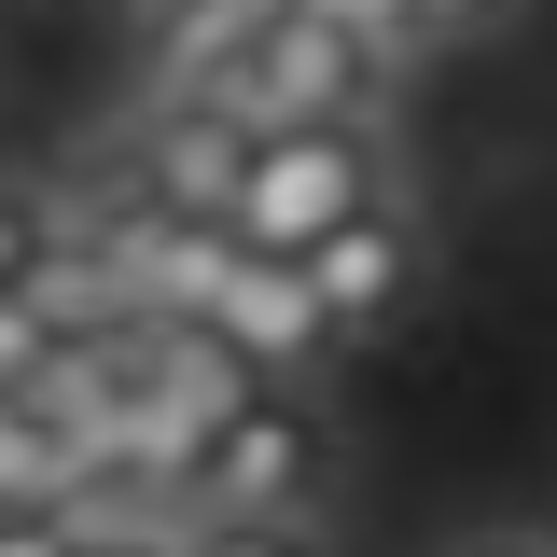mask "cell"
I'll return each instance as SVG.
<instances>
[{"label": "cell", "instance_id": "1", "mask_svg": "<svg viewBox=\"0 0 557 557\" xmlns=\"http://www.w3.org/2000/svg\"><path fill=\"white\" fill-rule=\"evenodd\" d=\"M321 502H335V418L307 405L293 376H251V391H237V405L182 446V474H168V530H182V516L321 530Z\"/></svg>", "mask_w": 557, "mask_h": 557}, {"label": "cell", "instance_id": "2", "mask_svg": "<svg viewBox=\"0 0 557 557\" xmlns=\"http://www.w3.org/2000/svg\"><path fill=\"white\" fill-rule=\"evenodd\" d=\"M391 126H265L251 139V182L223 209V237L237 251H278V265H307L321 237H348L362 209H391Z\"/></svg>", "mask_w": 557, "mask_h": 557}, {"label": "cell", "instance_id": "3", "mask_svg": "<svg viewBox=\"0 0 557 557\" xmlns=\"http://www.w3.org/2000/svg\"><path fill=\"white\" fill-rule=\"evenodd\" d=\"M196 98H223L237 126H391V57H376L362 28H335V14L278 0Z\"/></svg>", "mask_w": 557, "mask_h": 557}, {"label": "cell", "instance_id": "4", "mask_svg": "<svg viewBox=\"0 0 557 557\" xmlns=\"http://www.w3.org/2000/svg\"><path fill=\"white\" fill-rule=\"evenodd\" d=\"M418 293H432V223H418L405 196H391V209H362L348 237H321V251H307V321H321V348L391 335Z\"/></svg>", "mask_w": 557, "mask_h": 557}, {"label": "cell", "instance_id": "5", "mask_svg": "<svg viewBox=\"0 0 557 557\" xmlns=\"http://www.w3.org/2000/svg\"><path fill=\"white\" fill-rule=\"evenodd\" d=\"M251 139H265V126H237L223 98H153V112L126 126V153H112V168H126L153 209L223 223V209H237V182H251Z\"/></svg>", "mask_w": 557, "mask_h": 557}, {"label": "cell", "instance_id": "6", "mask_svg": "<svg viewBox=\"0 0 557 557\" xmlns=\"http://www.w3.org/2000/svg\"><path fill=\"white\" fill-rule=\"evenodd\" d=\"M196 335H223L251 376H293V362H321V321H307V265H278V251H209L196 278Z\"/></svg>", "mask_w": 557, "mask_h": 557}, {"label": "cell", "instance_id": "7", "mask_svg": "<svg viewBox=\"0 0 557 557\" xmlns=\"http://www.w3.org/2000/svg\"><path fill=\"white\" fill-rule=\"evenodd\" d=\"M70 265V196L0 168V307H42V278Z\"/></svg>", "mask_w": 557, "mask_h": 557}, {"label": "cell", "instance_id": "8", "mask_svg": "<svg viewBox=\"0 0 557 557\" xmlns=\"http://www.w3.org/2000/svg\"><path fill=\"white\" fill-rule=\"evenodd\" d=\"M168 557H335L321 530H251V516H182Z\"/></svg>", "mask_w": 557, "mask_h": 557}, {"label": "cell", "instance_id": "9", "mask_svg": "<svg viewBox=\"0 0 557 557\" xmlns=\"http://www.w3.org/2000/svg\"><path fill=\"white\" fill-rule=\"evenodd\" d=\"M516 0H405V28H391V57H460V42H487Z\"/></svg>", "mask_w": 557, "mask_h": 557}, {"label": "cell", "instance_id": "10", "mask_svg": "<svg viewBox=\"0 0 557 557\" xmlns=\"http://www.w3.org/2000/svg\"><path fill=\"white\" fill-rule=\"evenodd\" d=\"M84 544V502H0V557H70Z\"/></svg>", "mask_w": 557, "mask_h": 557}, {"label": "cell", "instance_id": "11", "mask_svg": "<svg viewBox=\"0 0 557 557\" xmlns=\"http://www.w3.org/2000/svg\"><path fill=\"white\" fill-rule=\"evenodd\" d=\"M57 376V335H42V307H0V391H42Z\"/></svg>", "mask_w": 557, "mask_h": 557}, {"label": "cell", "instance_id": "12", "mask_svg": "<svg viewBox=\"0 0 557 557\" xmlns=\"http://www.w3.org/2000/svg\"><path fill=\"white\" fill-rule=\"evenodd\" d=\"M70 557H168V516H84Z\"/></svg>", "mask_w": 557, "mask_h": 557}, {"label": "cell", "instance_id": "13", "mask_svg": "<svg viewBox=\"0 0 557 557\" xmlns=\"http://www.w3.org/2000/svg\"><path fill=\"white\" fill-rule=\"evenodd\" d=\"M446 557H557L544 530H474V544H446Z\"/></svg>", "mask_w": 557, "mask_h": 557}, {"label": "cell", "instance_id": "14", "mask_svg": "<svg viewBox=\"0 0 557 557\" xmlns=\"http://www.w3.org/2000/svg\"><path fill=\"white\" fill-rule=\"evenodd\" d=\"M0 14H57V0H0Z\"/></svg>", "mask_w": 557, "mask_h": 557}]
</instances>
